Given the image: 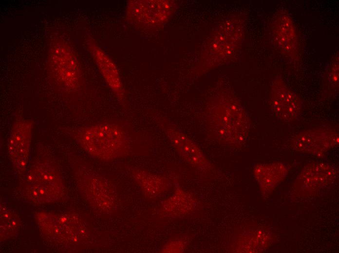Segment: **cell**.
<instances>
[{
	"instance_id": "7c38bea8",
	"label": "cell",
	"mask_w": 339,
	"mask_h": 253,
	"mask_svg": "<svg viewBox=\"0 0 339 253\" xmlns=\"http://www.w3.org/2000/svg\"><path fill=\"white\" fill-rule=\"evenodd\" d=\"M93 53L98 62L99 69L108 85L118 96L121 97L124 91L115 66L97 47L94 49Z\"/></svg>"
},
{
	"instance_id": "8fae6325",
	"label": "cell",
	"mask_w": 339,
	"mask_h": 253,
	"mask_svg": "<svg viewBox=\"0 0 339 253\" xmlns=\"http://www.w3.org/2000/svg\"><path fill=\"white\" fill-rule=\"evenodd\" d=\"M132 178L147 198H155L164 193L169 186L165 177L145 169L134 168L131 171Z\"/></svg>"
},
{
	"instance_id": "8992f818",
	"label": "cell",
	"mask_w": 339,
	"mask_h": 253,
	"mask_svg": "<svg viewBox=\"0 0 339 253\" xmlns=\"http://www.w3.org/2000/svg\"><path fill=\"white\" fill-rule=\"evenodd\" d=\"M269 103L273 114L283 122L297 120L302 111L301 98L281 77H275L272 82Z\"/></svg>"
},
{
	"instance_id": "6da1fadb",
	"label": "cell",
	"mask_w": 339,
	"mask_h": 253,
	"mask_svg": "<svg viewBox=\"0 0 339 253\" xmlns=\"http://www.w3.org/2000/svg\"><path fill=\"white\" fill-rule=\"evenodd\" d=\"M77 143L90 155L110 162L128 155L129 135L119 124L104 122L79 128L74 133Z\"/></svg>"
},
{
	"instance_id": "52a82bcc",
	"label": "cell",
	"mask_w": 339,
	"mask_h": 253,
	"mask_svg": "<svg viewBox=\"0 0 339 253\" xmlns=\"http://www.w3.org/2000/svg\"><path fill=\"white\" fill-rule=\"evenodd\" d=\"M33 123L18 119L13 124L8 142V151L16 170L22 174L28 167L32 142Z\"/></svg>"
},
{
	"instance_id": "9a60e30c",
	"label": "cell",
	"mask_w": 339,
	"mask_h": 253,
	"mask_svg": "<svg viewBox=\"0 0 339 253\" xmlns=\"http://www.w3.org/2000/svg\"><path fill=\"white\" fill-rule=\"evenodd\" d=\"M286 169L281 163L269 164H259L254 169L256 178L261 183H269L273 181H278L284 177Z\"/></svg>"
},
{
	"instance_id": "5bb4252c",
	"label": "cell",
	"mask_w": 339,
	"mask_h": 253,
	"mask_svg": "<svg viewBox=\"0 0 339 253\" xmlns=\"http://www.w3.org/2000/svg\"><path fill=\"white\" fill-rule=\"evenodd\" d=\"M339 52L332 56L327 64L324 73L323 91L327 97L334 98L339 92Z\"/></svg>"
},
{
	"instance_id": "4fadbf2b",
	"label": "cell",
	"mask_w": 339,
	"mask_h": 253,
	"mask_svg": "<svg viewBox=\"0 0 339 253\" xmlns=\"http://www.w3.org/2000/svg\"><path fill=\"white\" fill-rule=\"evenodd\" d=\"M191 199L188 195L178 188L174 195L162 204L160 212L164 216L176 217L187 213L191 206Z\"/></svg>"
},
{
	"instance_id": "277c9868",
	"label": "cell",
	"mask_w": 339,
	"mask_h": 253,
	"mask_svg": "<svg viewBox=\"0 0 339 253\" xmlns=\"http://www.w3.org/2000/svg\"><path fill=\"white\" fill-rule=\"evenodd\" d=\"M83 196L94 208L104 213L113 212L118 205L116 190L104 177L91 171L83 170L78 179Z\"/></svg>"
},
{
	"instance_id": "ba28073f",
	"label": "cell",
	"mask_w": 339,
	"mask_h": 253,
	"mask_svg": "<svg viewBox=\"0 0 339 253\" xmlns=\"http://www.w3.org/2000/svg\"><path fill=\"white\" fill-rule=\"evenodd\" d=\"M339 141V132L337 128L320 127L299 132L293 138L292 145L298 151L319 154L337 145Z\"/></svg>"
},
{
	"instance_id": "30bf717a",
	"label": "cell",
	"mask_w": 339,
	"mask_h": 253,
	"mask_svg": "<svg viewBox=\"0 0 339 253\" xmlns=\"http://www.w3.org/2000/svg\"><path fill=\"white\" fill-rule=\"evenodd\" d=\"M162 128L174 147L188 163L202 168L208 165V161L199 147L185 134L170 124L163 125Z\"/></svg>"
},
{
	"instance_id": "9c48e42d",
	"label": "cell",
	"mask_w": 339,
	"mask_h": 253,
	"mask_svg": "<svg viewBox=\"0 0 339 253\" xmlns=\"http://www.w3.org/2000/svg\"><path fill=\"white\" fill-rule=\"evenodd\" d=\"M68 46L58 44L52 52V64L56 77L62 84L69 88L75 87L79 79L76 61Z\"/></svg>"
},
{
	"instance_id": "7a4b0ae2",
	"label": "cell",
	"mask_w": 339,
	"mask_h": 253,
	"mask_svg": "<svg viewBox=\"0 0 339 253\" xmlns=\"http://www.w3.org/2000/svg\"><path fill=\"white\" fill-rule=\"evenodd\" d=\"M209 134L223 143L239 145L249 131L250 122L245 111L234 98L226 100L207 115Z\"/></svg>"
},
{
	"instance_id": "5b68a950",
	"label": "cell",
	"mask_w": 339,
	"mask_h": 253,
	"mask_svg": "<svg viewBox=\"0 0 339 253\" xmlns=\"http://www.w3.org/2000/svg\"><path fill=\"white\" fill-rule=\"evenodd\" d=\"M269 30L273 44L283 58L293 64L299 61L298 36L289 13L284 9L276 12L272 18Z\"/></svg>"
},
{
	"instance_id": "2e32d148",
	"label": "cell",
	"mask_w": 339,
	"mask_h": 253,
	"mask_svg": "<svg viewBox=\"0 0 339 253\" xmlns=\"http://www.w3.org/2000/svg\"><path fill=\"white\" fill-rule=\"evenodd\" d=\"M186 242L181 238L171 239L163 246L162 253H181L186 247Z\"/></svg>"
},
{
	"instance_id": "3957f363",
	"label": "cell",
	"mask_w": 339,
	"mask_h": 253,
	"mask_svg": "<svg viewBox=\"0 0 339 253\" xmlns=\"http://www.w3.org/2000/svg\"><path fill=\"white\" fill-rule=\"evenodd\" d=\"M25 189L28 197L37 202L56 200L62 191L61 177L56 167L48 161L37 162L27 173Z\"/></svg>"
}]
</instances>
